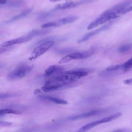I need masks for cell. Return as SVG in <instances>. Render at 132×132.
Here are the masks:
<instances>
[{
  "label": "cell",
  "mask_w": 132,
  "mask_h": 132,
  "mask_svg": "<svg viewBox=\"0 0 132 132\" xmlns=\"http://www.w3.org/2000/svg\"><path fill=\"white\" fill-rule=\"evenodd\" d=\"M64 68L60 65H52L49 66L44 71V75L46 77L51 76L55 74H58L62 72Z\"/></svg>",
  "instance_id": "cell-11"
},
{
  "label": "cell",
  "mask_w": 132,
  "mask_h": 132,
  "mask_svg": "<svg viewBox=\"0 0 132 132\" xmlns=\"http://www.w3.org/2000/svg\"><path fill=\"white\" fill-rule=\"evenodd\" d=\"M131 48H132V44H124L118 48V51L120 53H124L130 50Z\"/></svg>",
  "instance_id": "cell-17"
},
{
  "label": "cell",
  "mask_w": 132,
  "mask_h": 132,
  "mask_svg": "<svg viewBox=\"0 0 132 132\" xmlns=\"http://www.w3.org/2000/svg\"><path fill=\"white\" fill-rule=\"evenodd\" d=\"M122 116V113L121 112H117L114 114H112L109 116L103 118L102 119H101L100 120L93 121L92 122H91L92 125L93 126V127L96 126V125H98L99 124H102V123H107V122H109L110 121H112L113 120H114L118 118H119V117H120Z\"/></svg>",
  "instance_id": "cell-10"
},
{
  "label": "cell",
  "mask_w": 132,
  "mask_h": 132,
  "mask_svg": "<svg viewBox=\"0 0 132 132\" xmlns=\"http://www.w3.org/2000/svg\"><path fill=\"white\" fill-rule=\"evenodd\" d=\"M90 70L87 69H79L62 72L57 74L51 79L58 82L71 84L80 78L87 75Z\"/></svg>",
  "instance_id": "cell-1"
},
{
  "label": "cell",
  "mask_w": 132,
  "mask_h": 132,
  "mask_svg": "<svg viewBox=\"0 0 132 132\" xmlns=\"http://www.w3.org/2000/svg\"><path fill=\"white\" fill-rule=\"evenodd\" d=\"M78 19V17L77 16H75V15L68 16H65V17L55 20L54 21H51V22L46 23L45 24H44L41 26V27L42 28H48L51 27L60 26L61 25H63L65 24H67L73 22L74 21H76Z\"/></svg>",
  "instance_id": "cell-7"
},
{
  "label": "cell",
  "mask_w": 132,
  "mask_h": 132,
  "mask_svg": "<svg viewBox=\"0 0 132 132\" xmlns=\"http://www.w3.org/2000/svg\"><path fill=\"white\" fill-rule=\"evenodd\" d=\"M6 0H1V2H0V4L2 5H5L6 3Z\"/></svg>",
  "instance_id": "cell-26"
},
{
  "label": "cell",
  "mask_w": 132,
  "mask_h": 132,
  "mask_svg": "<svg viewBox=\"0 0 132 132\" xmlns=\"http://www.w3.org/2000/svg\"><path fill=\"white\" fill-rule=\"evenodd\" d=\"M51 2H57V1H61V0H50Z\"/></svg>",
  "instance_id": "cell-28"
},
{
  "label": "cell",
  "mask_w": 132,
  "mask_h": 132,
  "mask_svg": "<svg viewBox=\"0 0 132 132\" xmlns=\"http://www.w3.org/2000/svg\"><path fill=\"white\" fill-rule=\"evenodd\" d=\"M39 97L41 99L44 100H46L47 101H50V102H51L53 103H55L57 104L66 105V104H68L67 101H66L63 99H61V98H57V97H55L41 95V96H39Z\"/></svg>",
  "instance_id": "cell-13"
},
{
  "label": "cell",
  "mask_w": 132,
  "mask_h": 132,
  "mask_svg": "<svg viewBox=\"0 0 132 132\" xmlns=\"http://www.w3.org/2000/svg\"><path fill=\"white\" fill-rule=\"evenodd\" d=\"M123 83L127 85H132V78L124 80L123 81Z\"/></svg>",
  "instance_id": "cell-24"
},
{
  "label": "cell",
  "mask_w": 132,
  "mask_h": 132,
  "mask_svg": "<svg viewBox=\"0 0 132 132\" xmlns=\"http://www.w3.org/2000/svg\"><path fill=\"white\" fill-rule=\"evenodd\" d=\"M125 71L123 70H117V71H108L106 70L101 71L100 73H98V75L102 77H110L113 76H116L118 75L124 73Z\"/></svg>",
  "instance_id": "cell-14"
},
{
  "label": "cell",
  "mask_w": 132,
  "mask_h": 132,
  "mask_svg": "<svg viewBox=\"0 0 132 132\" xmlns=\"http://www.w3.org/2000/svg\"><path fill=\"white\" fill-rule=\"evenodd\" d=\"M32 68L33 65H21L10 72L6 78L9 81L22 78L29 73Z\"/></svg>",
  "instance_id": "cell-3"
},
{
  "label": "cell",
  "mask_w": 132,
  "mask_h": 132,
  "mask_svg": "<svg viewBox=\"0 0 132 132\" xmlns=\"http://www.w3.org/2000/svg\"><path fill=\"white\" fill-rule=\"evenodd\" d=\"M12 123L11 122H7V121H1L0 122V125L1 126H9L12 125Z\"/></svg>",
  "instance_id": "cell-23"
},
{
  "label": "cell",
  "mask_w": 132,
  "mask_h": 132,
  "mask_svg": "<svg viewBox=\"0 0 132 132\" xmlns=\"http://www.w3.org/2000/svg\"><path fill=\"white\" fill-rule=\"evenodd\" d=\"M9 7H20L23 5V3L21 1H13V2H9L8 3L6 2L5 4Z\"/></svg>",
  "instance_id": "cell-19"
},
{
  "label": "cell",
  "mask_w": 132,
  "mask_h": 132,
  "mask_svg": "<svg viewBox=\"0 0 132 132\" xmlns=\"http://www.w3.org/2000/svg\"><path fill=\"white\" fill-rule=\"evenodd\" d=\"M118 16H119L116 14V12L113 11H109L107 10L104 13H103L99 17L96 19L92 23H91L87 27V29L88 30L93 29L98 26L99 25L103 24L107 21H109L111 19H115Z\"/></svg>",
  "instance_id": "cell-4"
},
{
  "label": "cell",
  "mask_w": 132,
  "mask_h": 132,
  "mask_svg": "<svg viewBox=\"0 0 132 132\" xmlns=\"http://www.w3.org/2000/svg\"><path fill=\"white\" fill-rule=\"evenodd\" d=\"M22 112L18 110L11 109V108H4L1 109L0 110V116L1 117L6 114H20Z\"/></svg>",
  "instance_id": "cell-16"
},
{
  "label": "cell",
  "mask_w": 132,
  "mask_h": 132,
  "mask_svg": "<svg viewBox=\"0 0 132 132\" xmlns=\"http://www.w3.org/2000/svg\"><path fill=\"white\" fill-rule=\"evenodd\" d=\"M115 131H122V132H126V131H131V130L130 129H126V128H123V129H117V130H114Z\"/></svg>",
  "instance_id": "cell-25"
},
{
  "label": "cell",
  "mask_w": 132,
  "mask_h": 132,
  "mask_svg": "<svg viewBox=\"0 0 132 132\" xmlns=\"http://www.w3.org/2000/svg\"><path fill=\"white\" fill-rule=\"evenodd\" d=\"M70 85V84H69L62 83V82H58V81L50 79L47 81L45 83L44 85L41 88V90L44 92L55 91V90L62 88L63 87L68 86Z\"/></svg>",
  "instance_id": "cell-8"
},
{
  "label": "cell",
  "mask_w": 132,
  "mask_h": 132,
  "mask_svg": "<svg viewBox=\"0 0 132 132\" xmlns=\"http://www.w3.org/2000/svg\"><path fill=\"white\" fill-rule=\"evenodd\" d=\"M54 43V40H49L40 43L33 49L28 58L29 60H31L38 58L50 49Z\"/></svg>",
  "instance_id": "cell-5"
},
{
  "label": "cell",
  "mask_w": 132,
  "mask_h": 132,
  "mask_svg": "<svg viewBox=\"0 0 132 132\" xmlns=\"http://www.w3.org/2000/svg\"><path fill=\"white\" fill-rule=\"evenodd\" d=\"M122 64L123 69L125 72L130 69L132 68V57Z\"/></svg>",
  "instance_id": "cell-20"
},
{
  "label": "cell",
  "mask_w": 132,
  "mask_h": 132,
  "mask_svg": "<svg viewBox=\"0 0 132 132\" xmlns=\"http://www.w3.org/2000/svg\"><path fill=\"white\" fill-rule=\"evenodd\" d=\"M31 11V10L30 9H27L25 10V11H24L23 12H22V13H21L14 16V17L12 18L11 19H10L8 21H7V23H11V22H13L14 21H17V20H18L20 19H22V18L26 16L28 14H29L30 13Z\"/></svg>",
  "instance_id": "cell-15"
},
{
  "label": "cell",
  "mask_w": 132,
  "mask_h": 132,
  "mask_svg": "<svg viewBox=\"0 0 132 132\" xmlns=\"http://www.w3.org/2000/svg\"><path fill=\"white\" fill-rule=\"evenodd\" d=\"M94 52V50L92 49L88 51L83 52L72 53L62 58L59 61V63L62 64V63H66L72 60L85 59L91 56L93 54Z\"/></svg>",
  "instance_id": "cell-6"
},
{
  "label": "cell",
  "mask_w": 132,
  "mask_h": 132,
  "mask_svg": "<svg viewBox=\"0 0 132 132\" xmlns=\"http://www.w3.org/2000/svg\"><path fill=\"white\" fill-rule=\"evenodd\" d=\"M106 71H117V70H123V64H117V65H114L110 66L108 68H107L105 69Z\"/></svg>",
  "instance_id": "cell-18"
},
{
  "label": "cell",
  "mask_w": 132,
  "mask_h": 132,
  "mask_svg": "<svg viewBox=\"0 0 132 132\" xmlns=\"http://www.w3.org/2000/svg\"><path fill=\"white\" fill-rule=\"evenodd\" d=\"M14 94L12 93H1V99L3 100V99H5L8 97H12L13 96H15V95H13Z\"/></svg>",
  "instance_id": "cell-21"
},
{
  "label": "cell",
  "mask_w": 132,
  "mask_h": 132,
  "mask_svg": "<svg viewBox=\"0 0 132 132\" xmlns=\"http://www.w3.org/2000/svg\"><path fill=\"white\" fill-rule=\"evenodd\" d=\"M132 11V6H129L126 8H125L124 9H123V10L122 11V14H125L128 12H130Z\"/></svg>",
  "instance_id": "cell-22"
},
{
  "label": "cell",
  "mask_w": 132,
  "mask_h": 132,
  "mask_svg": "<svg viewBox=\"0 0 132 132\" xmlns=\"http://www.w3.org/2000/svg\"><path fill=\"white\" fill-rule=\"evenodd\" d=\"M41 92V90L40 89H36L35 91V92H34V94H38L39 93H40Z\"/></svg>",
  "instance_id": "cell-27"
},
{
  "label": "cell",
  "mask_w": 132,
  "mask_h": 132,
  "mask_svg": "<svg viewBox=\"0 0 132 132\" xmlns=\"http://www.w3.org/2000/svg\"><path fill=\"white\" fill-rule=\"evenodd\" d=\"M49 31L50 30L47 29H44L42 30H32L24 36L3 42L2 44H1V46H8L13 45L16 44L26 42L30 40L32 38L36 36L44 35Z\"/></svg>",
  "instance_id": "cell-2"
},
{
  "label": "cell",
  "mask_w": 132,
  "mask_h": 132,
  "mask_svg": "<svg viewBox=\"0 0 132 132\" xmlns=\"http://www.w3.org/2000/svg\"><path fill=\"white\" fill-rule=\"evenodd\" d=\"M109 26L108 25H104L99 28H97L94 30H93L88 34H86L84 36H83L81 38H80L79 40H78V43H82L84 42H85L87 40H88L89 39L92 38V37L96 35L97 34H99L100 32L105 30L108 28Z\"/></svg>",
  "instance_id": "cell-9"
},
{
  "label": "cell",
  "mask_w": 132,
  "mask_h": 132,
  "mask_svg": "<svg viewBox=\"0 0 132 132\" xmlns=\"http://www.w3.org/2000/svg\"><path fill=\"white\" fill-rule=\"evenodd\" d=\"M102 112V110H92V111L83 113L80 114L70 117L68 118V119L70 120H79V119L87 118H89L91 117H93V116L97 115Z\"/></svg>",
  "instance_id": "cell-12"
}]
</instances>
